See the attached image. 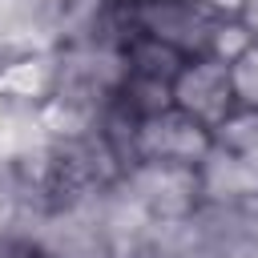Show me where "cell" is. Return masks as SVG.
<instances>
[{"label":"cell","mask_w":258,"mask_h":258,"mask_svg":"<svg viewBox=\"0 0 258 258\" xmlns=\"http://www.w3.org/2000/svg\"><path fill=\"white\" fill-rule=\"evenodd\" d=\"M125 189L149 210L153 222H185L198 206V169L189 165H169V161H137L125 177Z\"/></svg>","instance_id":"2"},{"label":"cell","mask_w":258,"mask_h":258,"mask_svg":"<svg viewBox=\"0 0 258 258\" xmlns=\"http://www.w3.org/2000/svg\"><path fill=\"white\" fill-rule=\"evenodd\" d=\"M117 101L137 117V121H145V117H153V113H165V109H173V93H169V85L165 81H153V77H125V85L117 89Z\"/></svg>","instance_id":"8"},{"label":"cell","mask_w":258,"mask_h":258,"mask_svg":"<svg viewBox=\"0 0 258 258\" xmlns=\"http://www.w3.org/2000/svg\"><path fill=\"white\" fill-rule=\"evenodd\" d=\"M222 16H214L202 0H125V24L137 36H153L181 52L185 60L210 52V36Z\"/></svg>","instance_id":"1"},{"label":"cell","mask_w":258,"mask_h":258,"mask_svg":"<svg viewBox=\"0 0 258 258\" xmlns=\"http://www.w3.org/2000/svg\"><path fill=\"white\" fill-rule=\"evenodd\" d=\"M173 93V109H181L185 117L202 121L206 129H214L238 101H234V85H230V64L214 60V56H194L181 64V73L169 85Z\"/></svg>","instance_id":"4"},{"label":"cell","mask_w":258,"mask_h":258,"mask_svg":"<svg viewBox=\"0 0 258 258\" xmlns=\"http://www.w3.org/2000/svg\"><path fill=\"white\" fill-rule=\"evenodd\" d=\"M56 89V52H24L0 60V97L16 105H44Z\"/></svg>","instance_id":"6"},{"label":"cell","mask_w":258,"mask_h":258,"mask_svg":"<svg viewBox=\"0 0 258 258\" xmlns=\"http://www.w3.org/2000/svg\"><path fill=\"white\" fill-rule=\"evenodd\" d=\"M250 44H254V36L242 28V20H238V16H222L218 28H214V36H210V52H206V56H214V60H222V64H234Z\"/></svg>","instance_id":"9"},{"label":"cell","mask_w":258,"mask_h":258,"mask_svg":"<svg viewBox=\"0 0 258 258\" xmlns=\"http://www.w3.org/2000/svg\"><path fill=\"white\" fill-rule=\"evenodd\" d=\"M214 16H238V8L246 4V0H202Z\"/></svg>","instance_id":"12"},{"label":"cell","mask_w":258,"mask_h":258,"mask_svg":"<svg viewBox=\"0 0 258 258\" xmlns=\"http://www.w3.org/2000/svg\"><path fill=\"white\" fill-rule=\"evenodd\" d=\"M210 149H214L210 129L185 117L181 109H165L137 121V161H169V165L198 169Z\"/></svg>","instance_id":"3"},{"label":"cell","mask_w":258,"mask_h":258,"mask_svg":"<svg viewBox=\"0 0 258 258\" xmlns=\"http://www.w3.org/2000/svg\"><path fill=\"white\" fill-rule=\"evenodd\" d=\"M230 85H234V101L246 109H258V44H250L234 64H230Z\"/></svg>","instance_id":"10"},{"label":"cell","mask_w":258,"mask_h":258,"mask_svg":"<svg viewBox=\"0 0 258 258\" xmlns=\"http://www.w3.org/2000/svg\"><path fill=\"white\" fill-rule=\"evenodd\" d=\"M125 64H129L133 77H153V81L173 85V77L181 73L185 56L173 52L169 44L153 40V36H137V32H129V40H125Z\"/></svg>","instance_id":"7"},{"label":"cell","mask_w":258,"mask_h":258,"mask_svg":"<svg viewBox=\"0 0 258 258\" xmlns=\"http://www.w3.org/2000/svg\"><path fill=\"white\" fill-rule=\"evenodd\" d=\"M238 20H242V28L254 36V44H258V0H246V4L238 8Z\"/></svg>","instance_id":"11"},{"label":"cell","mask_w":258,"mask_h":258,"mask_svg":"<svg viewBox=\"0 0 258 258\" xmlns=\"http://www.w3.org/2000/svg\"><path fill=\"white\" fill-rule=\"evenodd\" d=\"M198 194L206 206H254L258 202V165L230 149H210L198 165Z\"/></svg>","instance_id":"5"}]
</instances>
